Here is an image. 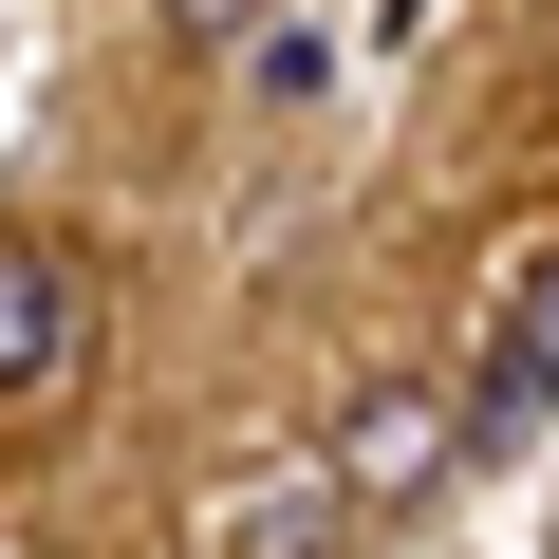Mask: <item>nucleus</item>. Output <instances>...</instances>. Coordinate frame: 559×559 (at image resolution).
<instances>
[{
  "label": "nucleus",
  "instance_id": "nucleus-1",
  "mask_svg": "<svg viewBox=\"0 0 559 559\" xmlns=\"http://www.w3.org/2000/svg\"><path fill=\"white\" fill-rule=\"evenodd\" d=\"M540 411H559V242L522 261V299L485 318V373H466V448H522Z\"/></svg>",
  "mask_w": 559,
  "mask_h": 559
},
{
  "label": "nucleus",
  "instance_id": "nucleus-2",
  "mask_svg": "<svg viewBox=\"0 0 559 559\" xmlns=\"http://www.w3.org/2000/svg\"><path fill=\"white\" fill-rule=\"evenodd\" d=\"M448 466H466V411H429V392H373L336 429V503H429Z\"/></svg>",
  "mask_w": 559,
  "mask_h": 559
},
{
  "label": "nucleus",
  "instance_id": "nucleus-3",
  "mask_svg": "<svg viewBox=\"0 0 559 559\" xmlns=\"http://www.w3.org/2000/svg\"><path fill=\"white\" fill-rule=\"evenodd\" d=\"M38 373H75V261H38V242H0V411H20Z\"/></svg>",
  "mask_w": 559,
  "mask_h": 559
}]
</instances>
